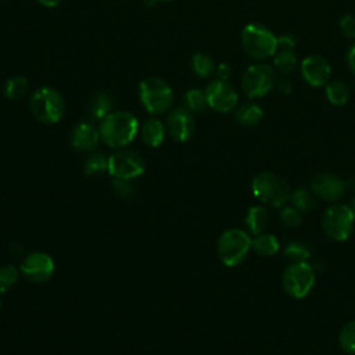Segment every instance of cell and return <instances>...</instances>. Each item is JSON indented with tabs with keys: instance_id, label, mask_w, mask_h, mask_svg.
I'll return each mask as SVG.
<instances>
[{
	"instance_id": "8992f818",
	"label": "cell",
	"mask_w": 355,
	"mask_h": 355,
	"mask_svg": "<svg viewBox=\"0 0 355 355\" xmlns=\"http://www.w3.org/2000/svg\"><path fill=\"white\" fill-rule=\"evenodd\" d=\"M277 37L273 32L261 24H248L241 31V44L244 51L255 60H263L273 55Z\"/></svg>"
},
{
	"instance_id": "8d00e7d4",
	"label": "cell",
	"mask_w": 355,
	"mask_h": 355,
	"mask_svg": "<svg viewBox=\"0 0 355 355\" xmlns=\"http://www.w3.org/2000/svg\"><path fill=\"white\" fill-rule=\"evenodd\" d=\"M347 62H348V67H349L351 72L355 75V44L348 50V54H347Z\"/></svg>"
},
{
	"instance_id": "7bdbcfd3",
	"label": "cell",
	"mask_w": 355,
	"mask_h": 355,
	"mask_svg": "<svg viewBox=\"0 0 355 355\" xmlns=\"http://www.w3.org/2000/svg\"><path fill=\"white\" fill-rule=\"evenodd\" d=\"M0 309H1V300H0Z\"/></svg>"
},
{
	"instance_id": "4fadbf2b",
	"label": "cell",
	"mask_w": 355,
	"mask_h": 355,
	"mask_svg": "<svg viewBox=\"0 0 355 355\" xmlns=\"http://www.w3.org/2000/svg\"><path fill=\"white\" fill-rule=\"evenodd\" d=\"M166 132L180 143L189 141L196 132V121L193 112L184 107L173 108L166 118Z\"/></svg>"
},
{
	"instance_id": "1f68e13d",
	"label": "cell",
	"mask_w": 355,
	"mask_h": 355,
	"mask_svg": "<svg viewBox=\"0 0 355 355\" xmlns=\"http://www.w3.org/2000/svg\"><path fill=\"white\" fill-rule=\"evenodd\" d=\"M280 223L287 229H295L301 223L300 211L294 207H286L280 214Z\"/></svg>"
},
{
	"instance_id": "60d3db41",
	"label": "cell",
	"mask_w": 355,
	"mask_h": 355,
	"mask_svg": "<svg viewBox=\"0 0 355 355\" xmlns=\"http://www.w3.org/2000/svg\"><path fill=\"white\" fill-rule=\"evenodd\" d=\"M351 208H352V211H354V214H355V197H354V200H352V205H351Z\"/></svg>"
},
{
	"instance_id": "4316f807",
	"label": "cell",
	"mask_w": 355,
	"mask_h": 355,
	"mask_svg": "<svg viewBox=\"0 0 355 355\" xmlns=\"http://www.w3.org/2000/svg\"><path fill=\"white\" fill-rule=\"evenodd\" d=\"M85 175H101L108 172V157L103 153L90 154L83 162Z\"/></svg>"
},
{
	"instance_id": "3957f363",
	"label": "cell",
	"mask_w": 355,
	"mask_h": 355,
	"mask_svg": "<svg viewBox=\"0 0 355 355\" xmlns=\"http://www.w3.org/2000/svg\"><path fill=\"white\" fill-rule=\"evenodd\" d=\"M251 189L255 198L270 207H283L291 197L288 183L272 172H259L255 175Z\"/></svg>"
},
{
	"instance_id": "f1b7e54d",
	"label": "cell",
	"mask_w": 355,
	"mask_h": 355,
	"mask_svg": "<svg viewBox=\"0 0 355 355\" xmlns=\"http://www.w3.org/2000/svg\"><path fill=\"white\" fill-rule=\"evenodd\" d=\"M294 208H297L298 211H302V212H308L311 211L313 207H315V198L313 196L305 190V189H297L291 193V197H290Z\"/></svg>"
},
{
	"instance_id": "52a82bcc",
	"label": "cell",
	"mask_w": 355,
	"mask_h": 355,
	"mask_svg": "<svg viewBox=\"0 0 355 355\" xmlns=\"http://www.w3.org/2000/svg\"><path fill=\"white\" fill-rule=\"evenodd\" d=\"M355 214L349 205H330L322 216V227L324 233L334 241H345L354 229Z\"/></svg>"
},
{
	"instance_id": "ffe728a7",
	"label": "cell",
	"mask_w": 355,
	"mask_h": 355,
	"mask_svg": "<svg viewBox=\"0 0 355 355\" xmlns=\"http://www.w3.org/2000/svg\"><path fill=\"white\" fill-rule=\"evenodd\" d=\"M234 118L240 125L255 126L263 118V110L261 108L259 104L248 101V103H244V104H241L240 107L236 108Z\"/></svg>"
},
{
	"instance_id": "e0dca14e",
	"label": "cell",
	"mask_w": 355,
	"mask_h": 355,
	"mask_svg": "<svg viewBox=\"0 0 355 355\" xmlns=\"http://www.w3.org/2000/svg\"><path fill=\"white\" fill-rule=\"evenodd\" d=\"M100 139V132L93 123L80 122L72 130L71 144L78 151H90L98 144Z\"/></svg>"
},
{
	"instance_id": "6da1fadb",
	"label": "cell",
	"mask_w": 355,
	"mask_h": 355,
	"mask_svg": "<svg viewBox=\"0 0 355 355\" xmlns=\"http://www.w3.org/2000/svg\"><path fill=\"white\" fill-rule=\"evenodd\" d=\"M101 140L111 148H123L133 141L139 132L136 116L128 111H114L100 121Z\"/></svg>"
},
{
	"instance_id": "d4e9b609",
	"label": "cell",
	"mask_w": 355,
	"mask_h": 355,
	"mask_svg": "<svg viewBox=\"0 0 355 355\" xmlns=\"http://www.w3.org/2000/svg\"><path fill=\"white\" fill-rule=\"evenodd\" d=\"M326 97L330 104L341 107L349 100V89L341 80H333L326 86Z\"/></svg>"
},
{
	"instance_id": "b9f144b4",
	"label": "cell",
	"mask_w": 355,
	"mask_h": 355,
	"mask_svg": "<svg viewBox=\"0 0 355 355\" xmlns=\"http://www.w3.org/2000/svg\"><path fill=\"white\" fill-rule=\"evenodd\" d=\"M158 1H169V0H158Z\"/></svg>"
},
{
	"instance_id": "9c48e42d",
	"label": "cell",
	"mask_w": 355,
	"mask_h": 355,
	"mask_svg": "<svg viewBox=\"0 0 355 355\" xmlns=\"http://www.w3.org/2000/svg\"><path fill=\"white\" fill-rule=\"evenodd\" d=\"M275 69L266 64L250 65L241 79V87L247 97L257 98L268 94L276 85Z\"/></svg>"
},
{
	"instance_id": "74e56055",
	"label": "cell",
	"mask_w": 355,
	"mask_h": 355,
	"mask_svg": "<svg viewBox=\"0 0 355 355\" xmlns=\"http://www.w3.org/2000/svg\"><path fill=\"white\" fill-rule=\"evenodd\" d=\"M24 248L19 243H12L10 247H8V254L12 257V258H18L21 254H22Z\"/></svg>"
},
{
	"instance_id": "7c38bea8",
	"label": "cell",
	"mask_w": 355,
	"mask_h": 355,
	"mask_svg": "<svg viewBox=\"0 0 355 355\" xmlns=\"http://www.w3.org/2000/svg\"><path fill=\"white\" fill-rule=\"evenodd\" d=\"M55 270L53 258L46 252H32L21 262L19 272L32 283H43L49 280Z\"/></svg>"
},
{
	"instance_id": "83f0119b",
	"label": "cell",
	"mask_w": 355,
	"mask_h": 355,
	"mask_svg": "<svg viewBox=\"0 0 355 355\" xmlns=\"http://www.w3.org/2000/svg\"><path fill=\"white\" fill-rule=\"evenodd\" d=\"M338 343L344 352L355 355V320H351L343 326L338 334Z\"/></svg>"
},
{
	"instance_id": "d6a6232c",
	"label": "cell",
	"mask_w": 355,
	"mask_h": 355,
	"mask_svg": "<svg viewBox=\"0 0 355 355\" xmlns=\"http://www.w3.org/2000/svg\"><path fill=\"white\" fill-rule=\"evenodd\" d=\"M111 187L116 193V196L126 198V200L132 198L135 194V190H136L130 180H123V179H114L111 182Z\"/></svg>"
},
{
	"instance_id": "484cf974",
	"label": "cell",
	"mask_w": 355,
	"mask_h": 355,
	"mask_svg": "<svg viewBox=\"0 0 355 355\" xmlns=\"http://www.w3.org/2000/svg\"><path fill=\"white\" fill-rule=\"evenodd\" d=\"M190 65L194 73L200 78H209L212 73H215V69H216L214 60L204 53L193 54L190 60Z\"/></svg>"
},
{
	"instance_id": "5b68a950",
	"label": "cell",
	"mask_w": 355,
	"mask_h": 355,
	"mask_svg": "<svg viewBox=\"0 0 355 355\" xmlns=\"http://www.w3.org/2000/svg\"><path fill=\"white\" fill-rule=\"evenodd\" d=\"M143 107L153 115L166 112L173 103V92L166 80L158 76L144 78L139 85Z\"/></svg>"
},
{
	"instance_id": "7a4b0ae2",
	"label": "cell",
	"mask_w": 355,
	"mask_h": 355,
	"mask_svg": "<svg viewBox=\"0 0 355 355\" xmlns=\"http://www.w3.org/2000/svg\"><path fill=\"white\" fill-rule=\"evenodd\" d=\"M31 114L43 123L58 122L65 112V101L62 96L53 87H39L29 98Z\"/></svg>"
},
{
	"instance_id": "5bb4252c",
	"label": "cell",
	"mask_w": 355,
	"mask_h": 355,
	"mask_svg": "<svg viewBox=\"0 0 355 355\" xmlns=\"http://www.w3.org/2000/svg\"><path fill=\"white\" fill-rule=\"evenodd\" d=\"M301 73L308 85L319 87L329 82L331 67L322 55H308L301 61Z\"/></svg>"
},
{
	"instance_id": "f546056e",
	"label": "cell",
	"mask_w": 355,
	"mask_h": 355,
	"mask_svg": "<svg viewBox=\"0 0 355 355\" xmlns=\"http://www.w3.org/2000/svg\"><path fill=\"white\" fill-rule=\"evenodd\" d=\"M283 254L291 262H304L311 255L308 247L302 243H298V241H291L290 244H287L283 250Z\"/></svg>"
},
{
	"instance_id": "44dd1931",
	"label": "cell",
	"mask_w": 355,
	"mask_h": 355,
	"mask_svg": "<svg viewBox=\"0 0 355 355\" xmlns=\"http://www.w3.org/2000/svg\"><path fill=\"white\" fill-rule=\"evenodd\" d=\"M244 223L248 227V232L254 236H258L261 233H263V230L266 229L268 223H269V216H268V211L261 207V205H255L251 207L244 218Z\"/></svg>"
},
{
	"instance_id": "603a6c76",
	"label": "cell",
	"mask_w": 355,
	"mask_h": 355,
	"mask_svg": "<svg viewBox=\"0 0 355 355\" xmlns=\"http://www.w3.org/2000/svg\"><path fill=\"white\" fill-rule=\"evenodd\" d=\"M28 90H29V83L21 75L8 78L4 85V96L8 100H21L28 94Z\"/></svg>"
},
{
	"instance_id": "d6986e66",
	"label": "cell",
	"mask_w": 355,
	"mask_h": 355,
	"mask_svg": "<svg viewBox=\"0 0 355 355\" xmlns=\"http://www.w3.org/2000/svg\"><path fill=\"white\" fill-rule=\"evenodd\" d=\"M112 97L105 93V92H98L96 93L89 104H87V114L92 119H98L101 121L103 118H105L110 112H112Z\"/></svg>"
},
{
	"instance_id": "30bf717a",
	"label": "cell",
	"mask_w": 355,
	"mask_h": 355,
	"mask_svg": "<svg viewBox=\"0 0 355 355\" xmlns=\"http://www.w3.org/2000/svg\"><path fill=\"white\" fill-rule=\"evenodd\" d=\"M143 157L133 150H118L108 157V173L114 179L132 180L144 173Z\"/></svg>"
},
{
	"instance_id": "ab89813d",
	"label": "cell",
	"mask_w": 355,
	"mask_h": 355,
	"mask_svg": "<svg viewBox=\"0 0 355 355\" xmlns=\"http://www.w3.org/2000/svg\"><path fill=\"white\" fill-rule=\"evenodd\" d=\"M345 187H348V189H351L354 191L355 190V178H351L349 180H347L345 182Z\"/></svg>"
},
{
	"instance_id": "8fae6325",
	"label": "cell",
	"mask_w": 355,
	"mask_h": 355,
	"mask_svg": "<svg viewBox=\"0 0 355 355\" xmlns=\"http://www.w3.org/2000/svg\"><path fill=\"white\" fill-rule=\"evenodd\" d=\"M205 94H207L208 107L216 112H222V114L229 112L234 110L239 103V94L227 80H222V79L212 80L207 86Z\"/></svg>"
},
{
	"instance_id": "2e32d148",
	"label": "cell",
	"mask_w": 355,
	"mask_h": 355,
	"mask_svg": "<svg viewBox=\"0 0 355 355\" xmlns=\"http://www.w3.org/2000/svg\"><path fill=\"white\" fill-rule=\"evenodd\" d=\"M273 62L276 69L283 75H287L295 69V40L291 35H282L277 37L276 50L273 53Z\"/></svg>"
},
{
	"instance_id": "ba28073f",
	"label": "cell",
	"mask_w": 355,
	"mask_h": 355,
	"mask_svg": "<svg viewBox=\"0 0 355 355\" xmlns=\"http://www.w3.org/2000/svg\"><path fill=\"white\" fill-rule=\"evenodd\" d=\"M315 270L308 262H291L283 272L284 291L297 300L305 298L315 284Z\"/></svg>"
},
{
	"instance_id": "e575fe53",
	"label": "cell",
	"mask_w": 355,
	"mask_h": 355,
	"mask_svg": "<svg viewBox=\"0 0 355 355\" xmlns=\"http://www.w3.org/2000/svg\"><path fill=\"white\" fill-rule=\"evenodd\" d=\"M215 73H216L218 79L227 80V79L230 78V75H232V67H230L229 64H226V62H222V64H219V65L216 67Z\"/></svg>"
},
{
	"instance_id": "277c9868",
	"label": "cell",
	"mask_w": 355,
	"mask_h": 355,
	"mask_svg": "<svg viewBox=\"0 0 355 355\" xmlns=\"http://www.w3.org/2000/svg\"><path fill=\"white\" fill-rule=\"evenodd\" d=\"M252 248V239L241 229L225 230L216 243V252L219 259L226 266H237L241 263Z\"/></svg>"
},
{
	"instance_id": "4dcf8cb0",
	"label": "cell",
	"mask_w": 355,
	"mask_h": 355,
	"mask_svg": "<svg viewBox=\"0 0 355 355\" xmlns=\"http://www.w3.org/2000/svg\"><path fill=\"white\" fill-rule=\"evenodd\" d=\"M18 280V269L8 263L0 266V293H6L14 287Z\"/></svg>"
},
{
	"instance_id": "f35d334b",
	"label": "cell",
	"mask_w": 355,
	"mask_h": 355,
	"mask_svg": "<svg viewBox=\"0 0 355 355\" xmlns=\"http://www.w3.org/2000/svg\"><path fill=\"white\" fill-rule=\"evenodd\" d=\"M39 4H42L43 7H49V8H53L55 6L60 4L61 0H36Z\"/></svg>"
},
{
	"instance_id": "d590c367",
	"label": "cell",
	"mask_w": 355,
	"mask_h": 355,
	"mask_svg": "<svg viewBox=\"0 0 355 355\" xmlns=\"http://www.w3.org/2000/svg\"><path fill=\"white\" fill-rule=\"evenodd\" d=\"M275 86L279 89V92H282V93H284V94L290 93L291 89H293V85H291V82H290L287 78H280V79H277Z\"/></svg>"
},
{
	"instance_id": "ac0fdd59",
	"label": "cell",
	"mask_w": 355,
	"mask_h": 355,
	"mask_svg": "<svg viewBox=\"0 0 355 355\" xmlns=\"http://www.w3.org/2000/svg\"><path fill=\"white\" fill-rule=\"evenodd\" d=\"M166 133V126L158 118H148L140 128L141 140L150 147H158L162 144Z\"/></svg>"
},
{
	"instance_id": "cb8c5ba5",
	"label": "cell",
	"mask_w": 355,
	"mask_h": 355,
	"mask_svg": "<svg viewBox=\"0 0 355 355\" xmlns=\"http://www.w3.org/2000/svg\"><path fill=\"white\" fill-rule=\"evenodd\" d=\"M183 107L190 112H202L208 107L205 90L193 87L183 94Z\"/></svg>"
},
{
	"instance_id": "9a60e30c",
	"label": "cell",
	"mask_w": 355,
	"mask_h": 355,
	"mask_svg": "<svg viewBox=\"0 0 355 355\" xmlns=\"http://www.w3.org/2000/svg\"><path fill=\"white\" fill-rule=\"evenodd\" d=\"M345 182L333 173H318L311 180V190L326 201H337L345 191Z\"/></svg>"
},
{
	"instance_id": "836d02e7",
	"label": "cell",
	"mask_w": 355,
	"mask_h": 355,
	"mask_svg": "<svg viewBox=\"0 0 355 355\" xmlns=\"http://www.w3.org/2000/svg\"><path fill=\"white\" fill-rule=\"evenodd\" d=\"M340 29L344 36L349 39H355V15L347 14L340 19Z\"/></svg>"
},
{
	"instance_id": "7402d4cb",
	"label": "cell",
	"mask_w": 355,
	"mask_h": 355,
	"mask_svg": "<svg viewBox=\"0 0 355 355\" xmlns=\"http://www.w3.org/2000/svg\"><path fill=\"white\" fill-rule=\"evenodd\" d=\"M280 248L277 237L272 233H261L252 240V250L261 257H272Z\"/></svg>"
}]
</instances>
